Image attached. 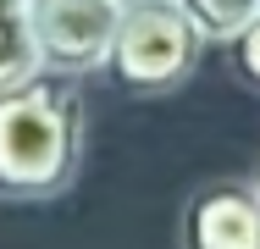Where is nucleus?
I'll use <instances>...</instances> for the list:
<instances>
[{
  "mask_svg": "<svg viewBox=\"0 0 260 249\" xmlns=\"http://www.w3.org/2000/svg\"><path fill=\"white\" fill-rule=\"evenodd\" d=\"M89 111L78 78L34 72L17 89H0V199L34 205L67 194L83 172Z\"/></svg>",
  "mask_w": 260,
  "mask_h": 249,
  "instance_id": "1",
  "label": "nucleus"
},
{
  "mask_svg": "<svg viewBox=\"0 0 260 249\" xmlns=\"http://www.w3.org/2000/svg\"><path fill=\"white\" fill-rule=\"evenodd\" d=\"M200 55H205V39L177 0H127L100 72L127 95L155 100V95L183 89L194 78Z\"/></svg>",
  "mask_w": 260,
  "mask_h": 249,
  "instance_id": "2",
  "label": "nucleus"
},
{
  "mask_svg": "<svg viewBox=\"0 0 260 249\" xmlns=\"http://www.w3.org/2000/svg\"><path fill=\"white\" fill-rule=\"evenodd\" d=\"M116 22H122V0H28V34L39 67L61 78L100 72Z\"/></svg>",
  "mask_w": 260,
  "mask_h": 249,
  "instance_id": "3",
  "label": "nucleus"
},
{
  "mask_svg": "<svg viewBox=\"0 0 260 249\" xmlns=\"http://www.w3.org/2000/svg\"><path fill=\"white\" fill-rule=\"evenodd\" d=\"M177 249H260L255 177H210V183H200L183 205Z\"/></svg>",
  "mask_w": 260,
  "mask_h": 249,
  "instance_id": "4",
  "label": "nucleus"
},
{
  "mask_svg": "<svg viewBox=\"0 0 260 249\" xmlns=\"http://www.w3.org/2000/svg\"><path fill=\"white\" fill-rule=\"evenodd\" d=\"M39 67V50L28 34V0H0V89L28 83Z\"/></svg>",
  "mask_w": 260,
  "mask_h": 249,
  "instance_id": "5",
  "label": "nucleus"
},
{
  "mask_svg": "<svg viewBox=\"0 0 260 249\" xmlns=\"http://www.w3.org/2000/svg\"><path fill=\"white\" fill-rule=\"evenodd\" d=\"M177 6L188 11V22L200 28L205 45H233L260 17V0H177Z\"/></svg>",
  "mask_w": 260,
  "mask_h": 249,
  "instance_id": "6",
  "label": "nucleus"
},
{
  "mask_svg": "<svg viewBox=\"0 0 260 249\" xmlns=\"http://www.w3.org/2000/svg\"><path fill=\"white\" fill-rule=\"evenodd\" d=\"M227 50H233V72H238L249 89H260V17H255V22H249Z\"/></svg>",
  "mask_w": 260,
  "mask_h": 249,
  "instance_id": "7",
  "label": "nucleus"
},
{
  "mask_svg": "<svg viewBox=\"0 0 260 249\" xmlns=\"http://www.w3.org/2000/svg\"><path fill=\"white\" fill-rule=\"evenodd\" d=\"M255 189H260V166H255Z\"/></svg>",
  "mask_w": 260,
  "mask_h": 249,
  "instance_id": "8",
  "label": "nucleus"
},
{
  "mask_svg": "<svg viewBox=\"0 0 260 249\" xmlns=\"http://www.w3.org/2000/svg\"><path fill=\"white\" fill-rule=\"evenodd\" d=\"M122 6H127V0H122Z\"/></svg>",
  "mask_w": 260,
  "mask_h": 249,
  "instance_id": "9",
  "label": "nucleus"
}]
</instances>
